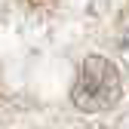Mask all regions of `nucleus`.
Listing matches in <instances>:
<instances>
[{
	"instance_id": "nucleus-1",
	"label": "nucleus",
	"mask_w": 129,
	"mask_h": 129,
	"mask_svg": "<svg viewBox=\"0 0 129 129\" xmlns=\"http://www.w3.org/2000/svg\"><path fill=\"white\" fill-rule=\"evenodd\" d=\"M71 99L80 111H105L120 99V71L105 55H89L77 71Z\"/></svg>"
},
{
	"instance_id": "nucleus-2",
	"label": "nucleus",
	"mask_w": 129,
	"mask_h": 129,
	"mask_svg": "<svg viewBox=\"0 0 129 129\" xmlns=\"http://www.w3.org/2000/svg\"><path fill=\"white\" fill-rule=\"evenodd\" d=\"M123 43H126V46H129V28H126V37H123Z\"/></svg>"
}]
</instances>
